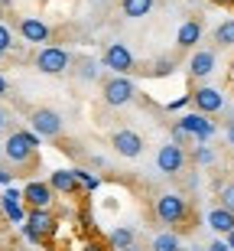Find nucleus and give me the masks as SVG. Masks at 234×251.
<instances>
[{"label":"nucleus","instance_id":"f704fd0d","mask_svg":"<svg viewBox=\"0 0 234 251\" xmlns=\"http://www.w3.org/2000/svg\"><path fill=\"white\" fill-rule=\"evenodd\" d=\"M215 3H231V0H215Z\"/></svg>","mask_w":234,"mask_h":251},{"label":"nucleus","instance_id":"9b49d317","mask_svg":"<svg viewBox=\"0 0 234 251\" xmlns=\"http://www.w3.org/2000/svg\"><path fill=\"white\" fill-rule=\"evenodd\" d=\"M179 127L186 130L189 137H195V140H208L212 134H215V124L208 121L205 114H186V118H179Z\"/></svg>","mask_w":234,"mask_h":251},{"label":"nucleus","instance_id":"20e7f679","mask_svg":"<svg viewBox=\"0 0 234 251\" xmlns=\"http://www.w3.org/2000/svg\"><path fill=\"white\" fill-rule=\"evenodd\" d=\"M68 62L72 59H68V52L62 46H43L36 52V69L43 75H62L68 69Z\"/></svg>","mask_w":234,"mask_h":251},{"label":"nucleus","instance_id":"72a5a7b5","mask_svg":"<svg viewBox=\"0 0 234 251\" xmlns=\"http://www.w3.org/2000/svg\"><path fill=\"white\" fill-rule=\"evenodd\" d=\"M182 251H202V248H182Z\"/></svg>","mask_w":234,"mask_h":251},{"label":"nucleus","instance_id":"39448f33","mask_svg":"<svg viewBox=\"0 0 234 251\" xmlns=\"http://www.w3.org/2000/svg\"><path fill=\"white\" fill-rule=\"evenodd\" d=\"M29 124H33V130L39 137H49V140L62 137V114L52 111V108H36L29 114Z\"/></svg>","mask_w":234,"mask_h":251},{"label":"nucleus","instance_id":"f8f14e48","mask_svg":"<svg viewBox=\"0 0 234 251\" xmlns=\"http://www.w3.org/2000/svg\"><path fill=\"white\" fill-rule=\"evenodd\" d=\"M26 232L39 235V238L52 235V232H56V215L49 212V209H29V215H26Z\"/></svg>","mask_w":234,"mask_h":251},{"label":"nucleus","instance_id":"0eeeda50","mask_svg":"<svg viewBox=\"0 0 234 251\" xmlns=\"http://www.w3.org/2000/svg\"><path fill=\"white\" fill-rule=\"evenodd\" d=\"M104 65L114 75H130L133 72V52L124 43H111V46L104 49Z\"/></svg>","mask_w":234,"mask_h":251},{"label":"nucleus","instance_id":"f257e3e1","mask_svg":"<svg viewBox=\"0 0 234 251\" xmlns=\"http://www.w3.org/2000/svg\"><path fill=\"white\" fill-rule=\"evenodd\" d=\"M36 147L39 140L36 134H29V130H13L3 144V157L13 163V167H23V163H33L36 160Z\"/></svg>","mask_w":234,"mask_h":251},{"label":"nucleus","instance_id":"b1692460","mask_svg":"<svg viewBox=\"0 0 234 251\" xmlns=\"http://www.w3.org/2000/svg\"><path fill=\"white\" fill-rule=\"evenodd\" d=\"M75 179H78V186H85V189H98V179L88 176L85 170H75Z\"/></svg>","mask_w":234,"mask_h":251},{"label":"nucleus","instance_id":"1a4fd4ad","mask_svg":"<svg viewBox=\"0 0 234 251\" xmlns=\"http://www.w3.org/2000/svg\"><path fill=\"white\" fill-rule=\"evenodd\" d=\"M192 101H195V108H198V114H215V111H221L225 108V95L218 92V88H212V85H198L195 92H192Z\"/></svg>","mask_w":234,"mask_h":251},{"label":"nucleus","instance_id":"c85d7f7f","mask_svg":"<svg viewBox=\"0 0 234 251\" xmlns=\"http://www.w3.org/2000/svg\"><path fill=\"white\" fill-rule=\"evenodd\" d=\"M10 92V82H7V78H3V75H0V98H3V95H7Z\"/></svg>","mask_w":234,"mask_h":251},{"label":"nucleus","instance_id":"aec40b11","mask_svg":"<svg viewBox=\"0 0 234 251\" xmlns=\"http://www.w3.org/2000/svg\"><path fill=\"white\" fill-rule=\"evenodd\" d=\"M215 43L218 46H234V20H225V23H221V26L215 29Z\"/></svg>","mask_w":234,"mask_h":251},{"label":"nucleus","instance_id":"7ed1b4c3","mask_svg":"<svg viewBox=\"0 0 234 251\" xmlns=\"http://www.w3.org/2000/svg\"><path fill=\"white\" fill-rule=\"evenodd\" d=\"M133 95H137V88H133V82L127 75H114V78H107V82L101 85V98H104V104H111V108L130 104Z\"/></svg>","mask_w":234,"mask_h":251},{"label":"nucleus","instance_id":"f03ea898","mask_svg":"<svg viewBox=\"0 0 234 251\" xmlns=\"http://www.w3.org/2000/svg\"><path fill=\"white\" fill-rule=\"evenodd\" d=\"M153 209H156V219L163 225H179V222H186V215H189V202L179 193H163Z\"/></svg>","mask_w":234,"mask_h":251},{"label":"nucleus","instance_id":"ddd939ff","mask_svg":"<svg viewBox=\"0 0 234 251\" xmlns=\"http://www.w3.org/2000/svg\"><path fill=\"white\" fill-rule=\"evenodd\" d=\"M23 199H26L29 209H49V205H52V186L33 179V183H26V189H23Z\"/></svg>","mask_w":234,"mask_h":251},{"label":"nucleus","instance_id":"473e14b6","mask_svg":"<svg viewBox=\"0 0 234 251\" xmlns=\"http://www.w3.org/2000/svg\"><path fill=\"white\" fill-rule=\"evenodd\" d=\"M121 251H140V248H137V245H130V248H121Z\"/></svg>","mask_w":234,"mask_h":251},{"label":"nucleus","instance_id":"423d86ee","mask_svg":"<svg viewBox=\"0 0 234 251\" xmlns=\"http://www.w3.org/2000/svg\"><path fill=\"white\" fill-rule=\"evenodd\" d=\"M111 147H114V153H121V157L137 160L143 153V137L137 134V130H130V127L114 130V134H111Z\"/></svg>","mask_w":234,"mask_h":251},{"label":"nucleus","instance_id":"f3484780","mask_svg":"<svg viewBox=\"0 0 234 251\" xmlns=\"http://www.w3.org/2000/svg\"><path fill=\"white\" fill-rule=\"evenodd\" d=\"M49 186H52V193H75L78 189L75 170H56V173L49 176Z\"/></svg>","mask_w":234,"mask_h":251},{"label":"nucleus","instance_id":"c756f323","mask_svg":"<svg viewBox=\"0 0 234 251\" xmlns=\"http://www.w3.org/2000/svg\"><path fill=\"white\" fill-rule=\"evenodd\" d=\"M225 242H228V248H231V251H234V228H231V232H228V235H225Z\"/></svg>","mask_w":234,"mask_h":251},{"label":"nucleus","instance_id":"2f4dec72","mask_svg":"<svg viewBox=\"0 0 234 251\" xmlns=\"http://www.w3.org/2000/svg\"><path fill=\"white\" fill-rule=\"evenodd\" d=\"M0 183H10V173H7V170H0Z\"/></svg>","mask_w":234,"mask_h":251},{"label":"nucleus","instance_id":"6ab92c4d","mask_svg":"<svg viewBox=\"0 0 234 251\" xmlns=\"http://www.w3.org/2000/svg\"><path fill=\"white\" fill-rule=\"evenodd\" d=\"M153 251H182V242L176 232H159L153 238Z\"/></svg>","mask_w":234,"mask_h":251},{"label":"nucleus","instance_id":"4468645a","mask_svg":"<svg viewBox=\"0 0 234 251\" xmlns=\"http://www.w3.org/2000/svg\"><path fill=\"white\" fill-rule=\"evenodd\" d=\"M215 65H218L215 49H198L195 56L189 59V75L192 78H208V75L215 72Z\"/></svg>","mask_w":234,"mask_h":251},{"label":"nucleus","instance_id":"4be33fe9","mask_svg":"<svg viewBox=\"0 0 234 251\" xmlns=\"http://www.w3.org/2000/svg\"><path fill=\"white\" fill-rule=\"evenodd\" d=\"M218 199H221V205H225L228 212H234V183H225L221 193H218Z\"/></svg>","mask_w":234,"mask_h":251},{"label":"nucleus","instance_id":"a211bd4d","mask_svg":"<svg viewBox=\"0 0 234 251\" xmlns=\"http://www.w3.org/2000/svg\"><path fill=\"white\" fill-rule=\"evenodd\" d=\"M153 3H156V0H124L121 7H124V17L140 20V17H147V13L153 10Z\"/></svg>","mask_w":234,"mask_h":251},{"label":"nucleus","instance_id":"412c9836","mask_svg":"<svg viewBox=\"0 0 234 251\" xmlns=\"http://www.w3.org/2000/svg\"><path fill=\"white\" fill-rule=\"evenodd\" d=\"M111 245L117 251H121V248H130V245H133V232H130V228H114V232H111Z\"/></svg>","mask_w":234,"mask_h":251},{"label":"nucleus","instance_id":"c9c22d12","mask_svg":"<svg viewBox=\"0 0 234 251\" xmlns=\"http://www.w3.org/2000/svg\"><path fill=\"white\" fill-rule=\"evenodd\" d=\"M231 140H234V127H231Z\"/></svg>","mask_w":234,"mask_h":251},{"label":"nucleus","instance_id":"7c9ffc66","mask_svg":"<svg viewBox=\"0 0 234 251\" xmlns=\"http://www.w3.org/2000/svg\"><path fill=\"white\" fill-rule=\"evenodd\" d=\"M7 127V111H3V108H0V130Z\"/></svg>","mask_w":234,"mask_h":251},{"label":"nucleus","instance_id":"e433bc0d","mask_svg":"<svg viewBox=\"0 0 234 251\" xmlns=\"http://www.w3.org/2000/svg\"><path fill=\"white\" fill-rule=\"evenodd\" d=\"M0 59H3V52H0Z\"/></svg>","mask_w":234,"mask_h":251},{"label":"nucleus","instance_id":"cd10ccee","mask_svg":"<svg viewBox=\"0 0 234 251\" xmlns=\"http://www.w3.org/2000/svg\"><path fill=\"white\" fill-rule=\"evenodd\" d=\"M82 75H85V78H94V62H88V59H85V69H82Z\"/></svg>","mask_w":234,"mask_h":251},{"label":"nucleus","instance_id":"6e6552de","mask_svg":"<svg viewBox=\"0 0 234 251\" xmlns=\"http://www.w3.org/2000/svg\"><path fill=\"white\" fill-rule=\"evenodd\" d=\"M156 167H159V173L176 176L179 170L186 167V150L179 147V144H163V147L156 150Z\"/></svg>","mask_w":234,"mask_h":251},{"label":"nucleus","instance_id":"a878e982","mask_svg":"<svg viewBox=\"0 0 234 251\" xmlns=\"http://www.w3.org/2000/svg\"><path fill=\"white\" fill-rule=\"evenodd\" d=\"M13 199H17V196L10 193V196H7V199H3V202H7V212H10V219H20V215H23V212H20V205H17V202H13Z\"/></svg>","mask_w":234,"mask_h":251},{"label":"nucleus","instance_id":"bb28decb","mask_svg":"<svg viewBox=\"0 0 234 251\" xmlns=\"http://www.w3.org/2000/svg\"><path fill=\"white\" fill-rule=\"evenodd\" d=\"M208 251H231V248H228V242H221V238H218V242L208 245Z\"/></svg>","mask_w":234,"mask_h":251},{"label":"nucleus","instance_id":"dca6fc26","mask_svg":"<svg viewBox=\"0 0 234 251\" xmlns=\"http://www.w3.org/2000/svg\"><path fill=\"white\" fill-rule=\"evenodd\" d=\"M198 39H202V23H198V20H186V23L179 26V33H176V43L182 49H192Z\"/></svg>","mask_w":234,"mask_h":251},{"label":"nucleus","instance_id":"393cba45","mask_svg":"<svg viewBox=\"0 0 234 251\" xmlns=\"http://www.w3.org/2000/svg\"><path fill=\"white\" fill-rule=\"evenodd\" d=\"M195 160H198V163H215V153H212L208 147H198L195 150Z\"/></svg>","mask_w":234,"mask_h":251},{"label":"nucleus","instance_id":"2eb2a0df","mask_svg":"<svg viewBox=\"0 0 234 251\" xmlns=\"http://www.w3.org/2000/svg\"><path fill=\"white\" fill-rule=\"evenodd\" d=\"M208 225L218 235H228L234 228V212H228L225 205H215V209H208Z\"/></svg>","mask_w":234,"mask_h":251},{"label":"nucleus","instance_id":"9d476101","mask_svg":"<svg viewBox=\"0 0 234 251\" xmlns=\"http://www.w3.org/2000/svg\"><path fill=\"white\" fill-rule=\"evenodd\" d=\"M20 36L26 39V43L46 46L49 39H52V29H49V23H43L39 17H23V20H20Z\"/></svg>","mask_w":234,"mask_h":251},{"label":"nucleus","instance_id":"5701e85b","mask_svg":"<svg viewBox=\"0 0 234 251\" xmlns=\"http://www.w3.org/2000/svg\"><path fill=\"white\" fill-rule=\"evenodd\" d=\"M10 49H13V33L7 23H0V52H10Z\"/></svg>","mask_w":234,"mask_h":251}]
</instances>
